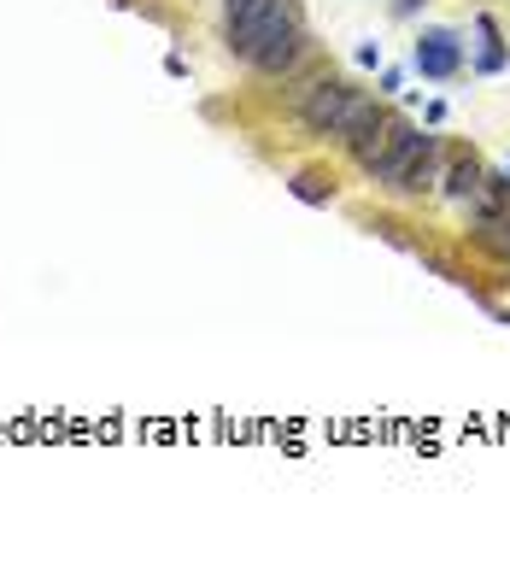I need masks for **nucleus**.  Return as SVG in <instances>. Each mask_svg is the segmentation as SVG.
<instances>
[{"label": "nucleus", "instance_id": "nucleus-9", "mask_svg": "<svg viewBox=\"0 0 510 575\" xmlns=\"http://www.w3.org/2000/svg\"><path fill=\"white\" fill-rule=\"evenodd\" d=\"M435 176H440V171H435V148H428V153L411 164V171H405V182H399L394 194H422V189H435Z\"/></svg>", "mask_w": 510, "mask_h": 575}, {"label": "nucleus", "instance_id": "nucleus-4", "mask_svg": "<svg viewBox=\"0 0 510 575\" xmlns=\"http://www.w3.org/2000/svg\"><path fill=\"white\" fill-rule=\"evenodd\" d=\"M411 65H417L428 82H446V77H458V71H463V48H458V36H452V30H428V36L417 41Z\"/></svg>", "mask_w": 510, "mask_h": 575}, {"label": "nucleus", "instance_id": "nucleus-1", "mask_svg": "<svg viewBox=\"0 0 510 575\" xmlns=\"http://www.w3.org/2000/svg\"><path fill=\"white\" fill-rule=\"evenodd\" d=\"M376 112H381L376 100L364 89H353V82H340V77H317L312 89H305V100H299V123L312 135H323V141H353Z\"/></svg>", "mask_w": 510, "mask_h": 575}, {"label": "nucleus", "instance_id": "nucleus-5", "mask_svg": "<svg viewBox=\"0 0 510 575\" xmlns=\"http://www.w3.org/2000/svg\"><path fill=\"white\" fill-rule=\"evenodd\" d=\"M299 53H305V36H299V24H288L276 41H264L258 48V59H253V71H264V77H282V71H294L299 65Z\"/></svg>", "mask_w": 510, "mask_h": 575}, {"label": "nucleus", "instance_id": "nucleus-8", "mask_svg": "<svg viewBox=\"0 0 510 575\" xmlns=\"http://www.w3.org/2000/svg\"><path fill=\"white\" fill-rule=\"evenodd\" d=\"M288 189H294V200H305V205H329V200H335V182L317 176V171H299Z\"/></svg>", "mask_w": 510, "mask_h": 575}, {"label": "nucleus", "instance_id": "nucleus-6", "mask_svg": "<svg viewBox=\"0 0 510 575\" xmlns=\"http://www.w3.org/2000/svg\"><path fill=\"white\" fill-rule=\"evenodd\" d=\"M476 30H481V41H487V48H481V59H476V71H481V77H499V71L510 65V48L499 41V24L481 12V18H476Z\"/></svg>", "mask_w": 510, "mask_h": 575}, {"label": "nucleus", "instance_id": "nucleus-3", "mask_svg": "<svg viewBox=\"0 0 510 575\" xmlns=\"http://www.w3.org/2000/svg\"><path fill=\"white\" fill-rule=\"evenodd\" d=\"M435 148V135H422V130H411V123H394V141H387V153H381V164H376V182L381 189H399L405 182V171H411V164Z\"/></svg>", "mask_w": 510, "mask_h": 575}, {"label": "nucleus", "instance_id": "nucleus-2", "mask_svg": "<svg viewBox=\"0 0 510 575\" xmlns=\"http://www.w3.org/2000/svg\"><path fill=\"white\" fill-rule=\"evenodd\" d=\"M288 24H299L288 0H223V41H230L235 59H258L264 41H276Z\"/></svg>", "mask_w": 510, "mask_h": 575}, {"label": "nucleus", "instance_id": "nucleus-7", "mask_svg": "<svg viewBox=\"0 0 510 575\" xmlns=\"http://www.w3.org/2000/svg\"><path fill=\"white\" fill-rule=\"evenodd\" d=\"M481 176H487V171H481L476 159H458L452 171H446V194H452V200H469V194L481 189Z\"/></svg>", "mask_w": 510, "mask_h": 575}, {"label": "nucleus", "instance_id": "nucleus-10", "mask_svg": "<svg viewBox=\"0 0 510 575\" xmlns=\"http://www.w3.org/2000/svg\"><path fill=\"white\" fill-rule=\"evenodd\" d=\"M422 7V0H399V12H417Z\"/></svg>", "mask_w": 510, "mask_h": 575}]
</instances>
